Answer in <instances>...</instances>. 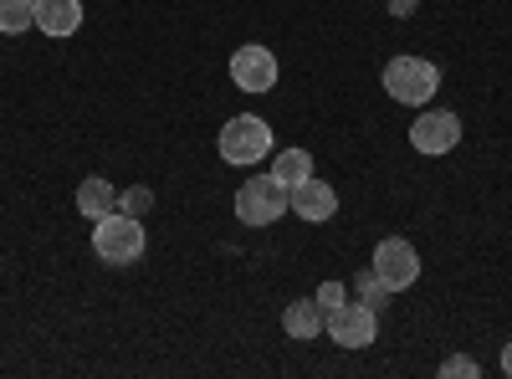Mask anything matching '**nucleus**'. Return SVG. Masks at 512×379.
Wrapping results in <instances>:
<instances>
[{"instance_id": "1", "label": "nucleus", "mask_w": 512, "mask_h": 379, "mask_svg": "<svg viewBox=\"0 0 512 379\" xmlns=\"http://www.w3.org/2000/svg\"><path fill=\"white\" fill-rule=\"evenodd\" d=\"M144 246H149V236H144V221H139V216H128V210H108V216H98V226H93L98 262H108V267H134V262L144 257Z\"/></svg>"}, {"instance_id": "2", "label": "nucleus", "mask_w": 512, "mask_h": 379, "mask_svg": "<svg viewBox=\"0 0 512 379\" xmlns=\"http://www.w3.org/2000/svg\"><path fill=\"white\" fill-rule=\"evenodd\" d=\"M384 93L405 108H425L436 93H441V67L431 57H390L384 62Z\"/></svg>"}, {"instance_id": "3", "label": "nucleus", "mask_w": 512, "mask_h": 379, "mask_svg": "<svg viewBox=\"0 0 512 379\" xmlns=\"http://www.w3.org/2000/svg\"><path fill=\"white\" fill-rule=\"evenodd\" d=\"M216 149H221V159H226V164H236V170H251V164L272 159L277 139H272V123H267V118H256V113H236V118L226 123V129H221Z\"/></svg>"}, {"instance_id": "4", "label": "nucleus", "mask_w": 512, "mask_h": 379, "mask_svg": "<svg viewBox=\"0 0 512 379\" xmlns=\"http://www.w3.org/2000/svg\"><path fill=\"white\" fill-rule=\"evenodd\" d=\"M287 216V185L272 175H256L236 190V221L241 226H277Z\"/></svg>"}, {"instance_id": "5", "label": "nucleus", "mask_w": 512, "mask_h": 379, "mask_svg": "<svg viewBox=\"0 0 512 379\" xmlns=\"http://www.w3.org/2000/svg\"><path fill=\"white\" fill-rule=\"evenodd\" d=\"M323 333L338 349H369L379 339V308H369V303H338L328 313Z\"/></svg>"}, {"instance_id": "6", "label": "nucleus", "mask_w": 512, "mask_h": 379, "mask_svg": "<svg viewBox=\"0 0 512 379\" xmlns=\"http://www.w3.org/2000/svg\"><path fill=\"white\" fill-rule=\"evenodd\" d=\"M369 267L379 272V282L390 287V292H405V287L420 282V251H415L405 236H384V241L374 246V262H369Z\"/></svg>"}, {"instance_id": "7", "label": "nucleus", "mask_w": 512, "mask_h": 379, "mask_svg": "<svg viewBox=\"0 0 512 379\" xmlns=\"http://www.w3.org/2000/svg\"><path fill=\"white\" fill-rule=\"evenodd\" d=\"M410 144H415V154H431V159L451 154L461 144V118L451 108H431V103H425L420 118L410 123Z\"/></svg>"}, {"instance_id": "8", "label": "nucleus", "mask_w": 512, "mask_h": 379, "mask_svg": "<svg viewBox=\"0 0 512 379\" xmlns=\"http://www.w3.org/2000/svg\"><path fill=\"white\" fill-rule=\"evenodd\" d=\"M231 82L241 93H272L277 88V57L267 47H256V41H246V47L231 52Z\"/></svg>"}, {"instance_id": "9", "label": "nucleus", "mask_w": 512, "mask_h": 379, "mask_svg": "<svg viewBox=\"0 0 512 379\" xmlns=\"http://www.w3.org/2000/svg\"><path fill=\"white\" fill-rule=\"evenodd\" d=\"M287 210L297 221H308V226H323V221H333L338 216V190L328 185V180H303V185H292L287 190Z\"/></svg>"}, {"instance_id": "10", "label": "nucleus", "mask_w": 512, "mask_h": 379, "mask_svg": "<svg viewBox=\"0 0 512 379\" xmlns=\"http://www.w3.org/2000/svg\"><path fill=\"white\" fill-rule=\"evenodd\" d=\"M82 26V0H36V31L72 36Z\"/></svg>"}, {"instance_id": "11", "label": "nucleus", "mask_w": 512, "mask_h": 379, "mask_svg": "<svg viewBox=\"0 0 512 379\" xmlns=\"http://www.w3.org/2000/svg\"><path fill=\"white\" fill-rule=\"evenodd\" d=\"M323 323H328V313L318 308V298H297V303H287V308H282V328L292 333L297 344L318 339V333H323Z\"/></svg>"}, {"instance_id": "12", "label": "nucleus", "mask_w": 512, "mask_h": 379, "mask_svg": "<svg viewBox=\"0 0 512 379\" xmlns=\"http://www.w3.org/2000/svg\"><path fill=\"white\" fill-rule=\"evenodd\" d=\"M77 210L88 221H98V216H108V210H118V190L108 185V180H98V175H88L77 185Z\"/></svg>"}, {"instance_id": "13", "label": "nucleus", "mask_w": 512, "mask_h": 379, "mask_svg": "<svg viewBox=\"0 0 512 379\" xmlns=\"http://www.w3.org/2000/svg\"><path fill=\"white\" fill-rule=\"evenodd\" d=\"M267 175L282 180L287 190L303 185V180L313 175V154H308V149H272V170H267Z\"/></svg>"}, {"instance_id": "14", "label": "nucleus", "mask_w": 512, "mask_h": 379, "mask_svg": "<svg viewBox=\"0 0 512 379\" xmlns=\"http://www.w3.org/2000/svg\"><path fill=\"white\" fill-rule=\"evenodd\" d=\"M36 26V0H0V31L21 36Z\"/></svg>"}, {"instance_id": "15", "label": "nucleus", "mask_w": 512, "mask_h": 379, "mask_svg": "<svg viewBox=\"0 0 512 379\" xmlns=\"http://www.w3.org/2000/svg\"><path fill=\"white\" fill-rule=\"evenodd\" d=\"M354 292H359V303H369V308H384V303H390V287L379 282L374 267H364V272L354 277Z\"/></svg>"}, {"instance_id": "16", "label": "nucleus", "mask_w": 512, "mask_h": 379, "mask_svg": "<svg viewBox=\"0 0 512 379\" xmlns=\"http://www.w3.org/2000/svg\"><path fill=\"white\" fill-rule=\"evenodd\" d=\"M118 210H128V216H149V210H154V190H144V185H134V190H123L118 195Z\"/></svg>"}, {"instance_id": "17", "label": "nucleus", "mask_w": 512, "mask_h": 379, "mask_svg": "<svg viewBox=\"0 0 512 379\" xmlns=\"http://www.w3.org/2000/svg\"><path fill=\"white\" fill-rule=\"evenodd\" d=\"M482 374V364L472 359V354H451L446 364H441V379H477Z\"/></svg>"}, {"instance_id": "18", "label": "nucleus", "mask_w": 512, "mask_h": 379, "mask_svg": "<svg viewBox=\"0 0 512 379\" xmlns=\"http://www.w3.org/2000/svg\"><path fill=\"white\" fill-rule=\"evenodd\" d=\"M313 298H318V308H323V313H333L338 303H349V287H344V282H323V287L313 292Z\"/></svg>"}, {"instance_id": "19", "label": "nucleus", "mask_w": 512, "mask_h": 379, "mask_svg": "<svg viewBox=\"0 0 512 379\" xmlns=\"http://www.w3.org/2000/svg\"><path fill=\"white\" fill-rule=\"evenodd\" d=\"M390 11H395V16H410V11H415V0H390Z\"/></svg>"}, {"instance_id": "20", "label": "nucleus", "mask_w": 512, "mask_h": 379, "mask_svg": "<svg viewBox=\"0 0 512 379\" xmlns=\"http://www.w3.org/2000/svg\"><path fill=\"white\" fill-rule=\"evenodd\" d=\"M502 374H512V344H502Z\"/></svg>"}]
</instances>
